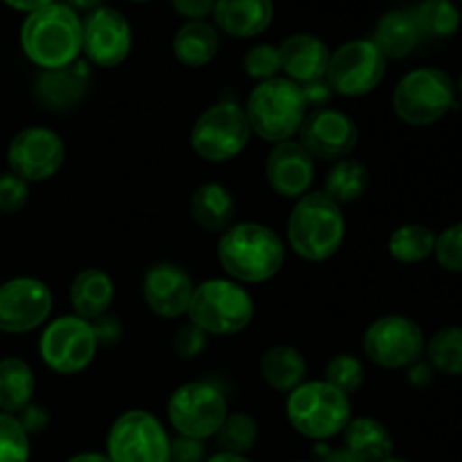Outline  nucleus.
<instances>
[{
	"label": "nucleus",
	"mask_w": 462,
	"mask_h": 462,
	"mask_svg": "<svg viewBox=\"0 0 462 462\" xmlns=\"http://www.w3.org/2000/svg\"><path fill=\"white\" fill-rule=\"evenodd\" d=\"M438 264L449 273H462V221L449 226L436 237L433 248Z\"/></svg>",
	"instance_id": "nucleus-38"
},
{
	"label": "nucleus",
	"mask_w": 462,
	"mask_h": 462,
	"mask_svg": "<svg viewBox=\"0 0 462 462\" xmlns=\"http://www.w3.org/2000/svg\"><path fill=\"white\" fill-rule=\"evenodd\" d=\"M429 356V364L442 374L460 377L462 374V328H445L431 337L424 347Z\"/></svg>",
	"instance_id": "nucleus-33"
},
{
	"label": "nucleus",
	"mask_w": 462,
	"mask_h": 462,
	"mask_svg": "<svg viewBox=\"0 0 462 462\" xmlns=\"http://www.w3.org/2000/svg\"><path fill=\"white\" fill-rule=\"evenodd\" d=\"M206 462H251L246 456H237V454H228V451H217L215 456L206 458Z\"/></svg>",
	"instance_id": "nucleus-50"
},
{
	"label": "nucleus",
	"mask_w": 462,
	"mask_h": 462,
	"mask_svg": "<svg viewBox=\"0 0 462 462\" xmlns=\"http://www.w3.org/2000/svg\"><path fill=\"white\" fill-rule=\"evenodd\" d=\"M171 438L153 413L134 409L111 424L106 458L111 462H170Z\"/></svg>",
	"instance_id": "nucleus-10"
},
{
	"label": "nucleus",
	"mask_w": 462,
	"mask_h": 462,
	"mask_svg": "<svg viewBox=\"0 0 462 462\" xmlns=\"http://www.w3.org/2000/svg\"><path fill=\"white\" fill-rule=\"evenodd\" d=\"M170 462H206L203 440L176 436L170 445Z\"/></svg>",
	"instance_id": "nucleus-42"
},
{
	"label": "nucleus",
	"mask_w": 462,
	"mask_h": 462,
	"mask_svg": "<svg viewBox=\"0 0 462 462\" xmlns=\"http://www.w3.org/2000/svg\"><path fill=\"white\" fill-rule=\"evenodd\" d=\"M143 298L149 311L161 319H180L188 316L194 282L185 269L171 262H161L144 271Z\"/></svg>",
	"instance_id": "nucleus-19"
},
{
	"label": "nucleus",
	"mask_w": 462,
	"mask_h": 462,
	"mask_svg": "<svg viewBox=\"0 0 462 462\" xmlns=\"http://www.w3.org/2000/svg\"><path fill=\"white\" fill-rule=\"evenodd\" d=\"M134 30L116 7H97L81 18V54L90 66L117 68L129 59Z\"/></svg>",
	"instance_id": "nucleus-15"
},
{
	"label": "nucleus",
	"mask_w": 462,
	"mask_h": 462,
	"mask_svg": "<svg viewBox=\"0 0 462 462\" xmlns=\"http://www.w3.org/2000/svg\"><path fill=\"white\" fill-rule=\"evenodd\" d=\"M253 138L244 106L219 102L201 113L189 131L192 152L206 162H228L248 147Z\"/></svg>",
	"instance_id": "nucleus-8"
},
{
	"label": "nucleus",
	"mask_w": 462,
	"mask_h": 462,
	"mask_svg": "<svg viewBox=\"0 0 462 462\" xmlns=\"http://www.w3.org/2000/svg\"><path fill=\"white\" fill-rule=\"evenodd\" d=\"M90 63L77 59L75 63L57 70H41L34 79V95L48 111H70L88 93Z\"/></svg>",
	"instance_id": "nucleus-20"
},
{
	"label": "nucleus",
	"mask_w": 462,
	"mask_h": 462,
	"mask_svg": "<svg viewBox=\"0 0 462 462\" xmlns=\"http://www.w3.org/2000/svg\"><path fill=\"white\" fill-rule=\"evenodd\" d=\"M228 413L224 391L212 382H188L167 400V420L174 431L194 440L217 436Z\"/></svg>",
	"instance_id": "nucleus-9"
},
{
	"label": "nucleus",
	"mask_w": 462,
	"mask_h": 462,
	"mask_svg": "<svg viewBox=\"0 0 462 462\" xmlns=\"http://www.w3.org/2000/svg\"><path fill=\"white\" fill-rule=\"evenodd\" d=\"M282 72L287 79L296 81L298 86L311 84V81L325 79L329 66V54L323 39L314 34H291L278 45Z\"/></svg>",
	"instance_id": "nucleus-21"
},
{
	"label": "nucleus",
	"mask_w": 462,
	"mask_h": 462,
	"mask_svg": "<svg viewBox=\"0 0 462 462\" xmlns=\"http://www.w3.org/2000/svg\"><path fill=\"white\" fill-rule=\"evenodd\" d=\"M296 462H310V460H296Z\"/></svg>",
	"instance_id": "nucleus-54"
},
{
	"label": "nucleus",
	"mask_w": 462,
	"mask_h": 462,
	"mask_svg": "<svg viewBox=\"0 0 462 462\" xmlns=\"http://www.w3.org/2000/svg\"><path fill=\"white\" fill-rule=\"evenodd\" d=\"M36 391L34 370L18 356L0 361V413L18 415L32 404Z\"/></svg>",
	"instance_id": "nucleus-29"
},
{
	"label": "nucleus",
	"mask_w": 462,
	"mask_h": 462,
	"mask_svg": "<svg viewBox=\"0 0 462 462\" xmlns=\"http://www.w3.org/2000/svg\"><path fill=\"white\" fill-rule=\"evenodd\" d=\"M454 104L456 86L440 68H415L393 90V111L411 126H429L442 120Z\"/></svg>",
	"instance_id": "nucleus-7"
},
{
	"label": "nucleus",
	"mask_w": 462,
	"mask_h": 462,
	"mask_svg": "<svg viewBox=\"0 0 462 462\" xmlns=\"http://www.w3.org/2000/svg\"><path fill=\"white\" fill-rule=\"evenodd\" d=\"M217 257L230 280L239 284H260L282 271L287 251L273 228L257 221L233 224L217 244Z\"/></svg>",
	"instance_id": "nucleus-1"
},
{
	"label": "nucleus",
	"mask_w": 462,
	"mask_h": 462,
	"mask_svg": "<svg viewBox=\"0 0 462 462\" xmlns=\"http://www.w3.org/2000/svg\"><path fill=\"white\" fill-rule=\"evenodd\" d=\"M287 420L302 438L325 442L346 431L352 420L350 395L329 386L325 379H314L287 395Z\"/></svg>",
	"instance_id": "nucleus-6"
},
{
	"label": "nucleus",
	"mask_w": 462,
	"mask_h": 462,
	"mask_svg": "<svg viewBox=\"0 0 462 462\" xmlns=\"http://www.w3.org/2000/svg\"><path fill=\"white\" fill-rule=\"evenodd\" d=\"M266 183L278 197L300 199L310 192L316 179V158L298 140L273 144L266 156Z\"/></svg>",
	"instance_id": "nucleus-18"
},
{
	"label": "nucleus",
	"mask_w": 462,
	"mask_h": 462,
	"mask_svg": "<svg viewBox=\"0 0 462 462\" xmlns=\"http://www.w3.org/2000/svg\"><path fill=\"white\" fill-rule=\"evenodd\" d=\"M386 68L388 59L379 52L373 39H352L329 54L325 81L334 95L364 97L382 84Z\"/></svg>",
	"instance_id": "nucleus-11"
},
{
	"label": "nucleus",
	"mask_w": 462,
	"mask_h": 462,
	"mask_svg": "<svg viewBox=\"0 0 462 462\" xmlns=\"http://www.w3.org/2000/svg\"><path fill=\"white\" fill-rule=\"evenodd\" d=\"M16 418L18 422L23 424V429L27 431V436H39V433H43L45 429H48L50 411L45 409V406L32 402L30 406H25V409L16 415Z\"/></svg>",
	"instance_id": "nucleus-43"
},
{
	"label": "nucleus",
	"mask_w": 462,
	"mask_h": 462,
	"mask_svg": "<svg viewBox=\"0 0 462 462\" xmlns=\"http://www.w3.org/2000/svg\"><path fill=\"white\" fill-rule=\"evenodd\" d=\"M273 16V0H217L212 25L233 39H255L269 30Z\"/></svg>",
	"instance_id": "nucleus-22"
},
{
	"label": "nucleus",
	"mask_w": 462,
	"mask_h": 462,
	"mask_svg": "<svg viewBox=\"0 0 462 462\" xmlns=\"http://www.w3.org/2000/svg\"><path fill=\"white\" fill-rule=\"evenodd\" d=\"M171 9L185 21H208L217 0H170Z\"/></svg>",
	"instance_id": "nucleus-44"
},
{
	"label": "nucleus",
	"mask_w": 462,
	"mask_h": 462,
	"mask_svg": "<svg viewBox=\"0 0 462 462\" xmlns=\"http://www.w3.org/2000/svg\"><path fill=\"white\" fill-rule=\"evenodd\" d=\"M257 438H260V427H257L253 415L228 413L219 433H217V445H219L221 451H228V454L246 456L257 445Z\"/></svg>",
	"instance_id": "nucleus-34"
},
{
	"label": "nucleus",
	"mask_w": 462,
	"mask_h": 462,
	"mask_svg": "<svg viewBox=\"0 0 462 462\" xmlns=\"http://www.w3.org/2000/svg\"><path fill=\"white\" fill-rule=\"evenodd\" d=\"M189 215L206 233H224L233 226L235 197L221 183H203L189 197Z\"/></svg>",
	"instance_id": "nucleus-25"
},
{
	"label": "nucleus",
	"mask_w": 462,
	"mask_h": 462,
	"mask_svg": "<svg viewBox=\"0 0 462 462\" xmlns=\"http://www.w3.org/2000/svg\"><path fill=\"white\" fill-rule=\"evenodd\" d=\"M433 248H436V233L420 224L400 226L388 237V253L402 264H420L433 255Z\"/></svg>",
	"instance_id": "nucleus-32"
},
{
	"label": "nucleus",
	"mask_w": 462,
	"mask_h": 462,
	"mask_svg": "<svg viewBox=\"0 0 462 462\" xmlns=\"http://www.w3.org/2000/svg\"><path fill=\"white\" fill-rule=\"evenodd\" d=\"M7 7H12L14 12H21V14H32L41 7H48V5L57 3V0H3Z\"/></svg>",
	"instance_id": "nucleus-46"
},
{
	"label": "nucleus",
	"mask_w": 462,
	"mask_h": 462,
	"mask_svg": "<svg viewBox=\"0 0 462 462\" xmlns=\"http://www.w3.org/2000/svg\"><path fill=\"white\" fill-rule=\"evenodd\" d=\"M343 449L361 462H383L393 458V436L379 420L359 415L347 422L343 431Z\"/></svg>",
	"instance_id": "nucleus-28"
},
{
	"label": "nucleus",
	"mask_w": 462,
	"mask_h": 462,
	"mask_svg": "<svg viewBox=\"0 0 462 462\" xmlns=\"http://www.w3.org/2000/svg\"><path fill=\"white\" fill-rule=\"evenodd\" d=\"M97 350L90 320L75 314L50 320L39 338L41 361L57 374L84 373L93 364Z\"/></svg>",
	"instance_id": "nucleus-12"
},
{
	"label": "nucleus",
	"mask_w": 462,
	"mask_h": 462,
	"mask_svg": "<svg viewBox=\"0 0 462 462\" xmlns=\"http://www.w3.org/2000/svg\"><path fill=\"white\" fill-rule=\"evenodd\" d=\"M90 328H93L95 341H97L99 347H116L125 337V325L113 314H104L99 319L90 320Z\"/></svg>",
	"instance_id": "nucleus-41"
},
{
	"label": "nucleus",
	"mask_w": 462,
	"mask_h": 462,
	"mask_svg": "<svg viewBox=\"0 0 462 462\" xmlns=\"http://www.w3.org/2000/svg\"><path fill=\"white\" fill-rule=\"evenodd\" d=\"M23 54L41 70H57L81 57V16L61 0L27 14L21 25Z\"/></svg>",
	"instance_id": "nucleus-2"
},
{
	"label": "nucleus",
	"mask_w": 462,
	"mask_h": 462,
	"mask_svg": "<svg viewBox=\"0 0 462 462\" xmlns=\"http://www.w3.org/2000/svg\"><path fill=\"white\" fill-rule=\"evenodd\" d=\"M66 162V143L48 126H27L12 138L7 147V165L12 174L25 183L50 180Z\"/></svg>",
	"instance_id": "nucleus-14"
},
{
	"label": "nucleus",
	"mask_w": 462,
	"mask_h": 462,
	"mask_svg": "<svg viewBox=\"0 0 462 462\" xmlns=\"http://www.w3.org/2000/svg\"><path fill=\"white\" fill-rule=\"evenodd\" d=\"M364 379L365 368L361 359H356L355 355H337L325 365V382L329 386L338 388L341 393H346V395L359 391L364 386Z\"/></svg>",
	"instance_id": "nucleus-35"
},
{
	"label": "nucleus",
	"mask_w": 462,
	"mask_h": 462,
	"mask_svg": "<svg viewBox=\"0 0 462 462\" xmlns=\"http://www.w3.org/2000/svg\"><path fill=\"white\" fill-rule=\"evenodd\" d=\"M244 72H246L251 79L260 81L266 79H275L282 72V61H280V50L278 45L271 43H257L244 54Z\"/></svg>",
	"instance_id": "nucleus-37"
},
{
	"label": "nucleus",
	"mask_w": 462,
	"mask_h": 462,
	"mask_svg": "<svg viewBox=\"0 0 462 462\" xmlns=\"http://www.w3.org/2000/svg\"><path fill=\"white\" fill-rule=\"evenodd\" d=\"M52 291L39 278H12L0 284V332L27 334L50 319Z\"/></svg>",
	"instance_id": "nucleus-16"
},
{
	"label": "nucleus",
	"mask_w": 462,
	"mask_h": 462,
	"mask_svg": "<svg viewBox=\"0 0 462 462\" xmlns=\"http://www.w3.org/2000/svg\"><path fill=\"white\" fill-rule=\"evenodd\" d=\"M458 88H460V93H462V75H460V81H458Z\"/></svg>",
	"instance_id": "nucleus-53"
},
{
	"label": "nucleus",
	"mask_w": 462,
	"mask_h": 462,
	"mask_svg": "<svg viewBox=\"0 0 462 462\" xmlns=\"http://www.w3.org/2000/svg\"><path fill=\"white\" fill-rule=\"evenodd\" d=\"M368 167L361 161H355V158H343V161H337V165L329 170L323 192L332 201H337L338 206H343V203L359 201L365 194V189H368Z\"/></svg>",
	"instance_id": "nucleus-30"
},
{
	"label": "nucleus",
	"mask_w": 462,
	"mask_h": 462,
	"mask_svg": "<svg viewBox=\"0 0 462 462\" xmlns=\"http://www.w3.org/2000/svg\"><path fill=\"white\" fill-rule=\"evenodd\" d=\"M30 201V183L12 171L0 174V215H16Z\"/></svg>",
	"instance_id": "nucleus-39"
},
{
	"label": "nucleus",
	"mask_w": 462,
	"mask_h": 462,
	"mask_svg": "<svg viewBox=\"0 0 462 462\" xmlns=\"http://www.w3.org/2000/svg\"><path fill=\"white\" fill-rule=\"evenodd\" d=\"M219 30L208 21H185L171 39V52L183 66L206 68L219 52Z\"/></svg>",
	"instance_id": "nucleus-26"
},
{
	"label": "nucleus",
	"mask_w": 462,
	"mask_h": 462,
	"mask_svg": "<svg viewBox=\"0 0 462 462\" xmlns=\"http://www.w3.org/2000/svg\"><path fill=\"white\" fill-rule=\"evenodd\" d=\"M383 462H411V460H404V458H388V460H383Z\"/></svg>",
	"instance_id": "nucleus-51"
},
{
	"label": "nucleus",
	"mask_w": 462,
	"mask_h": 462,
	"mask_svg": "<svg viewBox=\"0 0 462 462\" xmlns=\"http://www.w3.org/2000/svg\"><path fill=\"white\" fill-rule=\"evenodd\" d=\"M424 332L413 319L388 314L373 320L364 334V352L383 370H402L418 364L424 355Z\"/></svg>",
	"instance_id": "nucleus-13"
},
{
	"label": "nucleus",
	"mask_w": 462,
	"mask_h": 462,
	"mask_svg": "<svg viewBox=\"0 0 462 462\" xmlns=\"http://www.w3.org/2000/svg\"><path fill=\"white\" fill-rule=\"evenodd\" d=\"M131 3H149V0H131Z\"/></svg>",
	"instance_id": "nucleus-52"
},
{
	"label": "nucleus",
	"mask_w": 462,
	"mask_h": 462,
	"mask_svg": "<svg viewBox=\"0 0 462 462\" xmlns=\"http://www.w3.org/2000/svg\"><path fill=\"white\" fill-rule=\"evenodd\" d=\"M346 239L343 208L325 192H307L293 206L287 221L289 248L307 262L337 255Z\"/></svg>",
	"instance_id": "nucleus-3"
},
{
	"label": "nucleus",
	"mask_w": 462,
	"mask_h": 462,
	"mask_svg": "<svg viewBox=\"0 0 462 462\" xmlns=\"http://www.w3.org/2000/svg\"><path fill=\"white\" fill-rule=\"evenodd\" d=\"M61 3L68 5L72 12H77L81 16V14H90L97 7H102L104 0H61Z\"/></svg>",
	"instance_id": "nucleus-47"
},
{
	"label": "nucleus",
	"mask_w": 462,
	"mask_h": 462,
	"mask_svg": "<svg viewBox=\"0 0 462 462\" xmlns=\"http://www.w3.org/2000/svg\"><path fill=\"white\" fill-rule=\"evenodd\" d=\"M208 347V334L188 320L174 334V352L185 361L199 359Z\"/></svg>",
	"instance_id": "nucleus-40"
},
{
	"label": "nucleus",
	"mask_w": 462,
	"mask_h": 462,
	"mask_svg": "<svg viewBox=\"0 0 462 462\" xmlns=\"http://www.w3.org/2000/svg\"><path fill=\"white\" fill-rule=\"evenodd\" d=\"M188 319L208 337H233L253 323L255 302L244 284L230 278H210L194 284Z\"/></svg>",
	"instance_id": "nucleus-5"
},
{
	"label": "nucleus",
	"mask_w": 462,
	"mask_h": 462,
	"mask_svg": "<svg viewBox=\"0 0 462 462\" xmlns=\"http://www.w3.org/2000/svg\"><path fill=\"white\" fill-rule=\"evenodd\" d=\"M320 462H361V460L355 458L347 449H329L325 451L323 460Z\"/></svg>",
	"instance_id": "nucleus-48"
},
{
	"label": "nucleus",
	"mask_w": 462,
	"mask_h": 462,
	"mask_svg": "<svg viewBox=\"0 0 462 462\" xmlns=\"http://www.w3.org/2000/svg\"><path fill=\"white\" fill-rule=\"evenodd\" d=\"M302 88V95H305V102H307V108L314 106L316 108H325V104L332 99V88H329V84L325 79H319V81H311V84H305L300 86Z\"/></svg>",
	"instance_id": "nucleus-45"
},
{
	"label": "nucleus",
	"mask_w": 462,
	"mask_h": 462,
	"mask_svg": "<svg viewBox=\"0 0 462 462\" xmlns=\"http://www.w3.org/2000/svg\"><path fill=\"white\" fill-rule=\"evenodd\" d=\"M411 12L422 39H449L460 30L462 14L454 0H422Z\"/></svg>",
	"instance_id": "nucleus-31"
},
{
	"label": "nucleus",
	"mask_w": 462,
	"mask_h": 462,
	"mask_svg": "<svg viewBox=\"0 0 462 462\" xmlns=\"http://www.w3.org/2000/svg\"><path fill=\"white\" fill-rule=\"evenodd\" d=\"M66 462H111L106 458V454H97V451H86V454H77Z\"/></svg>",
	"instance_id": "nucleus-49"
},
{
	"label": "nucleus",
	"mask_w": 462,
	"mask_h": 462,
	"mask_svg": "<svg viewBox=\"0 0 462 462\" xmlns=\"http://www.w3.org/2000/svg\"><path fill=\"white\" fill-rule=\"evenodd\" d=\"M251 131L266 143H284L298 135L307 117L302 88L287 77L260 81L244 106Z\"/></svg>",
	"instance_id": "nucleus-4"
},
{
	"label": "nucleus",
	"mask_w": 462,
	"mask_h": 462,
	"mask_svg": "<svg viewBox=\"0 0 462 462\" xmlns=\"http://www.w3.org/2000/svg\"><path fill=\"white\" fill-rule=\"evenodd\" d=\"M30 436L16 415L0 413V462H30Z\"/></svg>",
	"instance_id": "nucleus-36"
},
{
	"label": "nucleus",
	"mask_w": 462,
	"mask_h": 462,
	"mask_svg": "<svg viewBox=\"0 0 462 462\" xmlns=\"http://www.w3.org/2000/svg\"><path fill=\"white\" fill-rule=\"evenodd\" d=\"M298 143L316 158V161H343L350 158L359 144V126L347 113L338 108H316L307 113Z\"/></svg>",
	"instance_id": "nucleus-17"
},
{
	"label": "nucleus",
	"mask_w": 462,
	"mask_h": 462,
	"mask_svg": "<svg viewBox=\"0 0 462 462\" xmlns=\"http://www.w3.org/2000/svg\"><path fill=\"white\" fill-rule=\"evenodd\" d=\"M370 39L388 61H400L418 48L422 36L411 9H391L379 18Z\"/></svg>",
	"instance_id": "nucleus-24"
},
{
	"label": "nucleus",
	"mask_w": 462,
	"mask_h": 462,
	"mask_svg": "<svg viewBox=\"0 0 462 462\" xmlns=\"http://www.w3.org/2000/svg\"><path fill=\"white\" fill-rule=\"evenodd\" d=\"M68 298H70L75 316L84 320H95L111 310L113 300H116V282L104 269L90 266L72 278Z\"/></svg>",
	"instance_id": "nucleus-23"
},
{
	"label": "nucleus",
	"mask_w": 462,
	"mask_h": 462,
	"mask_svg": "<svg viewBox=\"0 0 462 462\" xmlns=\"http://www.w3.org/2000/svg\"><path fill=\"white\" fill-rule=\"evenodd\" d=\"M260 374L269 388L278 393L296 391L307 382V359L298 347L278 343L269 347L260 361Z\"/></svg>",
	"instance_id": "nucleus-27"
}]
</instances>
